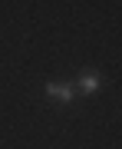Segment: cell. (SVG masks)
<instances>
[{
    "mask_svg": "<svg viewBox=\"0 0 122 149\" xmlns=\"http://www.w3.org/2000/svg\"><path fill=\"white\" fill-rule=\"evenodd\" d=\"M83 90H86V93L99 90V76H83Z\"/></svg>",
    "mask_w": 122,
    "mask_h": 149,
    "instance_id": "cell-2",
    "label": "cell"
},
{
    "mask_svg": "<svg viewBox=\"0 0 122 149\" xmlns=\"http://www.w3.org/2000/svg\"><path fill=\"white\" fill-rule=\"evenodd\" d=\"M46 93H50V96H59V100H69V96H73V90H69V86H63V83H50Z\"/></svg>",
    "mask_w": 122,
    "mask_h": 149,
    "instance_id": "cell-1",
    "label": "cell"
}]
</instances>
